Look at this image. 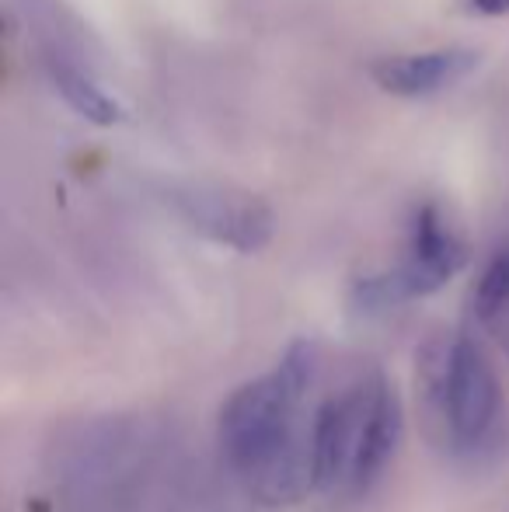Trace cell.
<instances>
[{"instance_id": "5b68a950", "label": "cell", "mask_w": 509, "mask_h": 512, "mask_svg": "<svg viewBox=\"0 0 509 512\" xmlns=\"http://www.w3.org/2000/svg\"><path fill=\"white\" fill-rule=\"evenodd\" d=\"M374 373H367V377L335 391L325 405L314 411L311 471L318 492H346L349 488V474H353L363 425H367L370 394H374Z\"/></svg>"}, {"instance_id": "277c9868", "label": "cell", "mask_w": 509, "mask_h": 512, "mask_svg": "<svg viewBox=\"0 0 509 512\" xmlns=\"http://www.w3.org/2000/svg\"><path fill=\"white\" fill-rule=\"evenodd\" d=\"M468 262L461 234L450 227L440 206L426 203L412 213L408 223L405 255L391 272H377L353 286L349 304L360 317H381L387 310H398L408 300H419L447 286Z\"/></svg>"}, {"instance_id": "52a82bcc", "label": "cell", "mask_w": 509, "mask_h": 512, "mask_svg": "<svg viewBox=\"0 0 509 512\" xmlns=\"http://www.w3.org/2000/svg\"><path fill=\"white\" fill-rule=\"evenodd\" d=\"M478 67L471 49H429V53H398L374 63L377 88L394 98H429L457 88Z\"/></svg>"}, {"instance_id": "7a4b0ae2", "label": "cell", "mask_w": 509, "mask_h": 512, "mask_svg": "<svg viewBox=\"0 0 509 512\" xmlns=\"http://www.w3.org/2000/svg\"><path fill=\"white\" fill-rule=\"evenodd\" d=\"M161 464H171V446L150 418L81 422L60 443L53 495L67 512H136L154 502Z\"/></svg>"}, {"instance_id": "6da1fadb", "label": "cell", "mask_w": 509, "mask_h": 512, "mask_svg": "<svg viewBox=\"0 0 509 512\" xmlns=\"http://www.w3.org/2000/svg\"><path fill=\"white\" fill-rule=\"evenodd\" d=\"M318 342L297 338L269 373L241 384L217 418L220 457L262 506H290L314 488L311 429L300 408L318 377Z\"/></svg>"}, {"instance_id": "3957f363", "label": "cell", "mask_w": 509, "mask_h": 512, "mask_svg": "<svg viewBox=\"0 0 509 512\" xmlns=\"http://www.w3.org/2000/svg\"><path fill=\"white\" fill-rule=\"evenodd\" d=\"M426 405L440 425L443 450L468 467L496 464L506 453L509 422L496 366L478 338L454 335L426 363Z\"/></svg>"}, {"instance_id": "ba28073f", "label": "cell", "mask_w": 509, "mask_h": 512, "mask_svg": "<svg viewBox=\"0 0 509 512\" xmlns=\"http://www.w3.org/2000/svg\"><path fill=\"white\" fill-rule=\"evenodd\" d=\"M401 432H405V411L394 384L381 370L374 373V394H370L367 425H363L360 453H356L353 474H349V495H367L370 488L387 474L394 453L401 446Z\"/></svg>"}, {"instance_id": "30bf717a", "label": "cell", "mask_w": 509, "mask_h": 512, "mask_svg": "<svg viewBox=\"0 0 509 512\" xmlns=\"http://www.w3.org/2000/svg\"><path fill=\"white\" fill-rule=\"evenodd\" d=\"M471 314L492 331H499L509 321V237L492 251L478 276L475 293H471Z\"/></svg>"}, {"instance_id": "9c48e42d", "label": "cell", "mask_w": 509, "mask_h": 512, "mask_svg": "<svg viewBox=\"0 0 509 512\" xmlns=\"http://www.w3.org/2000/svg\"><path fill=\"white\" fill-rule=\"evenodd\" d=\"M46 70H49V81H53L56 95L74 108L81 119L95 122V126H112V122L123 119V105H119L112 95H105L102 84H98L88 70L77 67L74 60H67L63 53L49 49Z\"/></svg>"}, {"instance_id": "8992f818", "label": "cell", "mask_w": 509, "mask_h": 512, "mask_svg": "<svg viewBox=\"0 0 509 512\" xmlns=\"http://www.w3.org/2000/svg\"><path fill=\"white\" fill-rule=\"evenodd\" d=\"M171 209L196 234L227 244L234 251H258L272 237V209L255 196L227 189H175L168 196Z\"/></svg>"}, {"instance_id": "8fae6325", "label": "cell", "mask_w": 509, "mask_h": 512, "mask_svg": "<svg viewBox=\"0 0 509 512\" xmlns=\"http://www.w3.org/2000/svg\"><path fill=\"white\" fill-rule=\"evenodd\" d=\"M471 7L482 14H492V18H499V14H509V0H471Z\"/></svg>"}]
</instances>
